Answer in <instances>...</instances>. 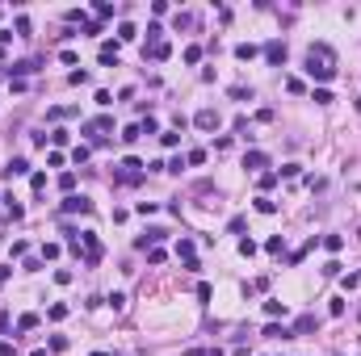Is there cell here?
<instances>
[{
  "label": "cell",
  "instance_id": "cell-51",
  "mask_svg": "<svg viewBox=\"0 0 361 356\" xmlns=\"http://www.w3.org/2000/svg\"><path fill=\"white\" fill-rule=\"evenodd\" d=\"M0 59H5V46H0Z\"/></svg>",
  "mask_w": 361,
  "mask_h": 356
},
{
  "label": "cell",
  "instance_id": "cell-47",
  "mask_svg": "<svg viewBox=\"0 0 361 356\" xmlns=\"http://www.w3.org/2000/svg\"><path fill=\"white\" fill-rule=\"evenodd\" d=\"M239 256H256V243L252 239H239Z\"/></svg>",
  "mask_w": 361,
  "mask_h": 356
},
{
  "label": "cell",
  "instance_id": "cell-18",
  "mask_svg": "<svg viewBox=\"0 0 361 356\" xmlns=\"http://www.w3.org/2000/svg\"><path fill=\"white\" fill-rule=\"evenodd\" d=\"M315 327H319V323H315V318L307 314V318H298V323L290 327V331H294V335H307V331H315Z\"/></svg>",
  "mask_w": 361,
  "mask_h": 356
},
{
  "label": "cell",
  "instance_id": "cell-15",
  "mask_svg": "<svg viewBox=\"0 0 361 356\" xmlns=\"http://www.w3.org/2000/svg\"><path fill=\"white\" fill-rule=\"evenodd\" d=\"M135 38H139L135 21H122V26H118V42H135Z\"/></svg>",
  "mask_w": 361,
  "mask_h": 356
},
{
  "label": "cell",
  "instance_id": "cell-37",
  "mask_svg": "<svg viewBox=\"0 0 361 356\" xmlns=\"http://www.w3.org/2000/svg\"><path fill=\"white\" fill-rule=\"evenodd\" d=\"M59 252H63L59 243H42V260H55V256H59Z\"/></svg>",
  "mask_w": 361,
  "mask_h": 356
},
{
  "label": "cell",
  "instance_id": "cell-9",
  "mask_svg": "<svg viewBox=\"0 0 361 356\" xmlns=\"http://www.w3.org/2000/svg\"><path fill=\"white\" fill-rule=\"evenodd\" d=\"M160 239H168V231H160V227H151L147 235H139V239H135V247H143V252H147V247H156Z\"/></svg>",
  "mask_w": 361,
  "mask_h": 356
},
{
  "label": "cell",
  "instance_id": "cell-19",
  "mask_svg": "<svg viewBox=\"0 0 361 356\" xmlns=\"http://www.w3.org/2000/svg\"><path fill=\"white\" fill-rule=\"evenodd\" d=\"M122 142H126V147H131V142H139V138H143V134H139V122L135 126H122V134H118Z\"/></svg>",
  "mask_w": 361,
  "mask_h": 356
},
{
  "label": "cell",
  "instance_id": "cell-38",
  "mask_svg": "<svg viewBox=\"0 0 361 356\" xmlns=\"http://www.w3.org/2000/svg\"><path fill=\"white\" fill-rule=\"evenodd\" d=\"M30 185H34V193H42V189H46V172H34Z\"/></svg>",
  "mask_w": 361,
  "mask_h": 356
},
{
  "label": "cell",
  "instance_id": "cell-7",
  "mask_svg": "<svg viewBox=\"0 0 361 356\" xmlns=\"http://www.w3.org/2000/svg\"><path fill=\"white\" fill-rule=\"evenodd\" d=\"M118 55H122L118 42H101V67H118Z\"/></svg>",
  "mask_w": 361,
  "mask_h": 356
},
{
  "label": "cell",
  "instance_id": "cell-46",
  "mask_svg": "<svg viewBox=\"0 0 361 356\" xmlns=\"http://www.w3.org/2000/svg\"><path fill=\"white\" fill-rule=\"evenodd\" d=\"M277 185V172H261V189H273Z\"/></svg>",
  "mask_w": 361,
  "mask_h": 356
},
{
  "label": "cell",
  "instance_id": "cell-22",
  "mask_svg": "<svg viewBox=\"0 0 361 356\" xmlns=\"http://www.w3.org/2000/svg\"><path fill=\"white\" fill-rule=\"evenodd\" d=\"M323 247H328V252H340V247H344V235H323V239H319Z\"/></svg>",
  "mask_w": 361,
  "mask_h": 356
},
{
  "label": "cell",
  "instance_id": "cell-45",
  "mask_svg": "<svg viewBox=\"0 0 361 356\" xmlns=\"http://www.w3.org/2000/svg\"><path fill=\"white\" fill-rule=\"evenodd\" d=\"M72 159H76V163H84V159H88V147H84V142H80V147H72Z\"/></svg>",
  "mask_w": 361,
  "mask_h": 356
},
{
  "label": "cell",
  "instance_id": "cell-33",
  "mask_svg": "<svg viewBox=\"0 0 361 356\" xmlns=\"http://www.w3.org/2000/svg\"><path fill=\"white\" fill-rule=\"evenodd\" d=\"M59 189H63V193H72V189H76V172H63V176H59Z\"/></svg>",
  "mask_w": 361,
  "mask_h": 356
},
{
  "label": "cell",
  "instance_id": "cell-11",
  "mask_svg": "<svg viewBox=\"0 0 361 356\" xmlns=\"http://www.w3.org/2000/svg\"><path fill=\"white\" fill-rule=\"evenodd\" d=\"M261 335H265V339H294V331H290V327H282V323H269V327L261 331Z\"/></svg>",
  "mask_w": 361,
  "mask_h": 356
},
{
  "label": "cell",
  "instance_id": "cell-17",
  "mask_svg": "<svg viewBox=\"0 0 361 356\" xmlns=\"http://www.w3.org/2000/svg\"><path fill=\"white\" fill-rule=\"evenodd\" d=\"M46 318H55V323H63V318H67V306H63V302H51V306H46Z\"/></svg>",
  "mask_w": 361,
  "mask_h": 356
},
{
  "label": "cell",
  "instance_id": "cell-26",
  "mask_svg": "<svg viewBox=\"0 0 361 356\" xmlns=\"http://www.w3.org/2000/svg\"><path fill=\"white\" fill-rule=\"evenodd\" d=\"M76 109H72V105H55V109L51 113H46V117H51V122H59V117H72Z\"/></svg>",
  "mask_w": 361,
  "mask_h": 356
},
{
  "label": "cell",
  "instance_id": "cell-14",
  "mask_svg": "<svg viewBox=\"0 0 361 356\" xmlns=\"http://www.w3.org/2000/svg\"><path fill=\"white\" fill-rule=\"evenodd\" d=\"M252 206H256V214H277V201H273V197H265V193L256 197Z\"/></svg>",
  "mask_w": 361,
  "mask_h": 356
},
{
  "label": "cell",
  "instance_id": "cell-27",
  "mask_svg": "<svg viewBox=\"0 0 361 356\" xmlns=\"http://www.w3.org/2000/svg\"><path fill=\"white\" fill-rule=\"evenodd\" d=\"M357 285H361V272H344L340 277V289H357Z\"/></svg>",
  "mask_w": 361,
  "mask_h": 356
},
{
  "label": "cell",
  "instance_id": "cell-30",
  "mask_svg": "<svg viewBox=\"0 0 361 356\" xmlns=\"http://www.w3.org/2000/svg\"><path fill=\"white\" fill-rule=\"evenodd\" d=\"M231 101H252V88H244V84H235V88H231Z\"/></svg>",
  "mask_w": 361,
  "mask_h": 356
},
{
  "label": "cell",
  "instance_id": "cell-10",
  "mask_svg": "<svg viewBox=\"0 0 361 356\" xmlns=\"http://www.w3.org/2000/svg\"><path fill=\"white\" fill-rule=\"evenodd\" d=\"M0 201H5V210H9V218H13V222H21V218H26V206H21V201H17L13 193H9V197H0Z\"/></svg>",
  "mask_w": 361,
  "mask_h": 356
},
{
  "label": "cell",
  "instance_id": "cell-52",
  "mask_svg": "<svg viewBox=\"0 0 361 356\" xmlns=\"http://www.w3.org/2000/svg\"><path fill=\"white\" fill-rule=\"evenodd\" d=\"M357 239H361V231H357Z\"/></svg>",
  "mask_w": 361,
  "mask_h": 356
},
{
  "label": "cell",
  "instance_id": "cell-1",
  "mask_svg": "<svg viewBox=\"0 0 361 356\" xmlns=\"http://www.w3.org/2000/svg\"><path fill=\"white\" fill-rule=\"evenodd\" d=\"M307 76L311 80H336V55H332V46H323V42H315L307 51Z\"/></svg>",
  "mask_w": 361,
  "mask_h": 356
},
{
  "label": "cell",
  "instance_id": "cell-6",
  "mask_svg": "<svg viewBox=\"0 0 361 356\" xmlns=\"http://www.w3.org/2000/svg\"><path fill=\"white\" fill-rule=\"evenodd\" d=\"M193 126H197V130H218V126H223V117H218V109H197Z\"/></svg>",
  "mask_w": 361,
  "mask_h": 356
},
{
  "label": "cell",
  "instance_id": "cell-31",
  "mask_svg": "<svg viewBox=\"0 0 361 356\" xmlns=\"http://www.w3.org/2000/svg\"><path fill=\"white\" fill-rule=\"evenodd\" d=\"M311 101H315V105H332V92H328V88H315V92H311Z\"/></svg>",
  "mask_w": 361,
  "mask_h": 356
},
{
  "label": "cell",
  "instance_id": "cell-5",
  "mask_svg": "<svg viewBox=\"0 0 361 356\" xmlns=\"http://www.w3.org/2000/svg\"><path fill=\"white\" fill-rule=\"evenodd\" d=\"M63 214H92V201L84 193H67L63 197Z\"/></svg>",
  "mask_w": 361,
  "mask_h": 356
},
{
  "label": "cell",
  "instance_id": "cell-35",
  "mask_svg": "<svg viewBox=\"0 0 361 356\" xmlns=\"http://www.w3.org/2000/svg\"><path fill=\"white\" fill-rule=\"evenodd\" d=\"M177 256H185V260H193V239H181V243H177Z\"/></svg>",
  "mask_w": 361,
  "mask_h": 356
},
{
  "label": "cell",
  "instance_id": "cell-21",
  "mask_svg": "<svg viewBox=\"0 0 361 356\" xmlns=\"http://www.w3.org/2000/svg\"><path fill=\"white\" fill-rule=\"evenodd\" d=\"M139 134H160V122H156V117H143V122H139Z\"/></svg>",
  "mask_w": 361,
  "mask_h": 356
},
{
  "label": "cell",
  "instance_id": "cell-41",
  "mask_svg": "<svg viewBox=\"0 0 361 356\" xmlns=\"http://www.w3.org/2000/svg\"><path fill=\"white\" fill-rule=\"evenodd\" d=\"M202 59V46H185V63H197Z\"/></svg>",
  "mask_w": 361,
  "mask_h": 356
},
{
  "label": "cell",
  "instance_id": "cell-4",
  "mask_svg": "<svg viewBox=\"0 0 361 356\" xmlns=\"http://www.w3.org/2000/svg\"><path fill=\"white\" fill-rule=\"evenodd\" d=\"M265 63H269V67H282V63H286V42H282V38H269V42H265Z\"/></svg>",
  "mask_w": 361,
  "mask_h": 356
},
{
  "label": "cell",
  "instance_id": "cell-16",
  "mask_svg": "<svg viewBox=\"0 0 361 356\" xmlns=\"http://www.w3.org/2000/svg\"><path fill=\"white\" fill-rule=\"evenodd\" d=\"M26 172H30V163L21 159V155H17V159H9V168H5V176H26Z\"/></svg>",
  "mask_w": 361,
  "mask_h": 356
},
{
  "label": "cell",
  "instance_id": "cell-25",
  "mask_svg": "<svg viewBox=\"0 0 361 356\" xmlns=\"http://www.w3.org/2000/svg\"><path fill=\"white\" fill-rule=\"evenodd\" d=\"M160 142H164V147H177V142H181V130H160Z\"/></svg>",
  "mask_w": 361,
  "mask_h": 356
},
{
  "label": "cell",
  "instance_id": "cell-24",
  "mask_svg": "<svg viewBox=\"0 0 361 356\" xmlns=\"http://www.w3.org/2000/svg\"><path fill=\"white\" fill-rule=\"evenodd\" d=\"M147 55H151V59H168L172 46H168V42H156V46H147Z\"/></svg>",
  "mask_w": 361,
  "mask_h": 356
},
{
  "label": "cell",
  "instance_id": "cell-29",
  "mask_svg": "<svg viewBox=\"0 0 361 356\" xmlns=\"http://www.w3.org/2000/svg\"><path fill=\"white\" fill-rule=\"evenodd\" d=\"M13 30H17V38H30V17H17Z\"/></svg>",
  "mask_w": 361,
  "mask_h": 356
},
{
  "label": "cell",
  "instance_id": "cell-23",
  "mask_svg": "<svg viewBox=\"0 0 361 356\" xmlns=\"http://www.w3.org/2000/svg\"><path fill=\"white\" fill-rule=\"evenodd\" d=\"M265 252H269V256H282V252H286V239H282V235H273V239L265 243Z\"/></svg>",
  "mask_w": 361,
  "mask_h": 356
},
{
  "label": "cell",
  "instance_id": "cell-50",
  "mask_svg": "<svg viewBox=\"0 0 361 356\" xmlns=\"http://www.w3.org/2000/svg\"><path fill=\"white\" fill-rule=\"evenodd\" d=\"M357 113H361V97H357Z\"/></svg>",
  "mask_w": 361,
  "mask_h": 356
},
{
  "label": "cell",
  "instance_id": "cell-8",
  "mask_svg": "<svg viewBox=\"0 0 361 356\" xmlns=\"http://www.w3.org/2000/svg\"><path fill=\"white\" fill-rule=\"evenodd\" d=\"M244 168L248 172H265L269 168V155H265V151H248V155H244Z\"/></svg>",
  "mask_w": 361,
  "mask_h": 356
},
{
  "label": "cell",
  "instance_id": "cell-32",
  "mask_svg": "<svg viewBox=\"0 0 361 356\" xmlns=\"http://www.w3.org/2000/svg\"><path fill=\"white\" fill-rule=\"evenodd\" d=\"M92 101H97L101 109H109V105H113V97H109V88H97V97H92Z\"/></svg>",
  "mask_w": 361,
  "mask_h": 356
},
{
  "label": "cell",
  "instance_id": "cell-48",
  "mask_svg": "<svg viewBox=\"0 0 361 356\" xmlns=\"http://www.w3.org/2000/svg\"><path fill=\"white\" fill-rule=\"evenodd\" d=\"M0 356H17V348H13V339H0Z\"/></svg>",
  "mask_w": 361,
  "mask_h": 356
},
{
  "label": "cell",
  "instance_id": "cell-20",
  "mask_svg": "<svg viewBox=\"0 0 361 356\" xmlns=\"http://www.w3.org/2000/svg\"><path fill=\"white\" fill-rule=\"evenodd\" d=\"M92 9H97V17H101V21H109L113 13H118V9H113L109 0H97V5H92Z\"/></svg>",
  "mask_w": 361,
  "mask_h": 356
},
{
  "label": "cell",
  "instance_id": "cell-34",
  "mask_svg": "<svg viewBox=\"0 0 361 356\" xmlns=\"http://www.w3.org/2000/svg\"><path fill=\"white\" fill-rule=\"evenodd\" d=\"M185 163H193V168H197V163H206V151H202V147H193L189 155H185Z\"/></svg>",
  "mask_w": 361,
  "mask_h": 356
},
{
  "label": "cell",
  "instance_id": "cell-39",
  "mask_svg": "<svg viewBox=\"0 0 361 356\" xmlns=\"http://www.w3.org/2000/svg\"><path fill=\"white\" fill-rule=\"evenodd\" d=\"M105 306H109V310H122V306H126V298H122V293H109V298H105Z\"/></svg>",
  "mask_w": 361,
  "mask_h": 356
},
{
  "label": "cell",
  "instance_id": "cell-3",
  "mask_svg": "<svg viewBox=\"0 0 361 356\" xmlns=\"http://www.w3.org/2000/svg\"><path fill=\"white\" fill-rule=\"evenodd\" d=\"M113 130V117H92V122H84V138H92V142H101Z\"/></svg>",
  "mask_w": 361,
  "mask_h": 356
},
{
  "label": "cell",
  "instance_id": "cell-12",
  "mask_svg": "<svg viewBox=\"0 0 361 356\" xmlns=\"http://www.w3.org/2000/svg\"><path fill=\"white\" fill-rule=\"evenodd\" d=\"M256 55H261V46H256V42H239V46H235V59H239V63H248V59H256Z\"/></svg>",
  "mask_w": 361,
  "mask_h": 356
},
{
  "label": "cell",
  "instance_id": "cell-49",
  "mask_svg": "<svg viewBox=\"0 0 361 356\" xmlns=\"http://www.w3.org/2000/svg\"><path fill=\"white\" fill-rule=\"evenodd\" d=\"M9 272H13V268H0V285H5V281H9Z\"/></svg>",
  "mask_w": 361,
  "mask_h": 356
},
{
  "label": "cell",
  "instance_id": "cell-43",
  "mask_svg": "<svg viewBox=\"0 0 361 356\" xmlns=\"http://www.w3.org/2000/svg\"><path fill=\"white\" fill-rule=\"evenodd\" d=\"M67 138H72V134H67V130H51V142H55V147H63Z\"/></svg>",
  "mask_w": 361,
  "mask_h": 356
},
{
  "label": "cell",
  "instance_id": "cell-42",
  "mask_svg": "<svg viewBox=\"0 0 361 356\" xmlns=\"http://www.w3.org/2000/svg\"><path fill=\"white\" fill-rule=\"evenodd\" d=\"M164 260H168V256L160 252V247H151V252H147V264H164Z\"/></svg>",
  "mask_w": 361,
  "mask_h": 356
},
{
  "label": "cell",
  "instance_id": "cell-40",
  "mask_svg": "<svg viewBox=\"0 0 361 356\" xmlns=\"http://www.w3.org/2000/svg\"><path fill=\"white\" fill-rule=\"evenodd\" d=\"M67 84H88V71H84V67L72 71V76H67Z\"/></svg>",
  "mask_w": 361,
  "mask_h": 356
},
{
  "label": "cell",
  "instance_id": "cell-36",
  "mask_svg": "<svg viewBox=\"0 0 361 356\" xmlns=\"http://www.w3.org/2000/svg\"><path fill=\"white\" fill-rule=\"evenodd\" d=\"M277 176H286V181H294V176H298V163H282V168H277Z\"/></svg>",
  "mask_w": 361,
  "mask_h": 356
},
{
  "label": "cell",
  "instance_id": "cell-44",
  "mask_svg": "<svg viewBox=\"0 0 361 356\" xmlns=\"http://www.w3.org/2000/svg\"><path fill=\"white\" fill-rule=\"evenodd\" d=\"M135 210H139V214H143V218H147V214H156L160 206H156V201H139V206H135Z\"/></svg>",
  "mask_w": 361,
  "mask_h": 356
},
{
  "label": "cell",
  "instance_id": "cell-28",
  "mask_svg": "<svg viewBox=\"0 0 361 356\" xmlns=\"http://www.w3.org/2000/svg\"><path fill=\"white\" fill-rule=\"evenodd\" d=\"M34 327H38V314H21L17 318V331H34Z\"/></svg>",
  "mask_w": 361,
  "mask_h": 356
},
{
  "label": "cell",
  "instance_id": "cell-2",
  "mask_svg": "<svg viewBox=\"0 0 361 356\" xmlns=\"http://www.w3.org/2000/svg\"><path fill=\"white\" fill-rule=\"evenodd\" d=\"M143 168H147V163L139 155H126L118 168H113V185H139V181H143Z\"/></svg>",
  "mask_w": 361,
  "mask_h": 356
},
{
  "label": "cell",
  "instance_id": "cell-13",
  "mask_svg": "<svg viewBox=\"0 0 361 356\" xmlns=\"http://www.w3.org/2000/svg\"><path fill=\"white\" fill-rule=\"evenodd\" d=\"M265 314H269V318H286L290 310H286V302H277V298H269V302H265Z\"/></svg>",
  "mask_w": 361,
  "mask_h": 356
}]
</instances>
